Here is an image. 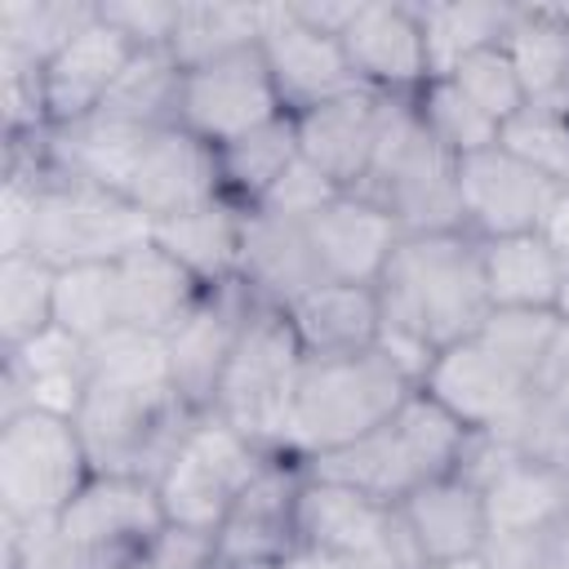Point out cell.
Here are the masks:
<instances>
[{
  "label": "cell",
  "instance_id": "obj_3",
  "mask_svg": "<svg viewBox=\"0 0 569 569\" xmlns=\"http://www.w3.org/2000/svg\"><path fill=\"white\" fill-rule=\"evenodd\" d=\"M467 440H471V431L418 387L378 431H369L356 445H342L333 453L307 458L302 467L320 480L351 485V489L369 493L373 502L396 507L418 485L458 471Z\"/></svg>",
  "mask_w": 569,
  "mask_h": 569
},
{
  "label": "cell",
  "instance_id": "obj_8",
  "mask_svg": "<svg viewBox=\"0 0 569 569\" xmlns=\"http://www.w3.org/2000/svg\"><path fill=\"white\" fill-rule=\"evenodd\" d=\"M147 240H151V218L133 200L107 187H93V182L49 173L36 200L27 253L62 271V267L116 262Z\"/></svg>",
  "mask_w": 569,
  "mask_h": 569
},
{
  "label": "cell",
  "instance_id": "obj_11",
  "mask_svg": "<svg viewBox=\"0 0 569 569\" xmlns=\"http://www.w3.org/2000/svg\"><path fill=\"white\" fill-rule=\"evenodd\" d=\"M58 533L120 569L138 565L156 533L169 525L156 480L142 476H89L84 489L53 516Z\"/></svg>",
  "mask_w": 569,
  "mask_h": 569
},
{
  "label": "cell",
  "instance_id": "obj_41",
  "mask_svg": "<svg viewBox=\"0 0 569 569\" xmlns=\"http://www.w3.org/2000/svg\"><path fill=\"white\" fill-rule=\"evenodd\" d=\"M560 329V316L556 311H489L485 325L476 329L516 373H525L529 382L538 378V365L551 347Z\"/></svg>",
  "mask_w": 569,
  "mask_h": 569
},
{
  "label": "cell",
  "instance_id": "obj_19",
  "mask_svg": "<svg viewBox=\"0 0 569 569\" xmlns=\"http://www.w3.org/2000/svg\"><path fill=\"white\" fill-rule=\"evenodd\" d=\"M396 107H400V98H387V93L360 84L342 98H329V102L293 116L302 160H311L342 191H356L360 178L369 173V160H373Z\"/></svg>",
  "mask_w": 569,
  "mask_h": 569
},
{
  "label": "cell",
  "instance_id": "obj_50",
  "mask_svg": "<svg viewBox=\"0 0 569 569\" xmlns=\"http://www.w3.org/2000/svg\"><path fill=\"white\" fill-rule=\"evenodd\" d=\"M560 18H565V31H569V4H560Z\"/></svg>",
  "mask_w": 569,
  "mask_h": 569
},
{
  "label": "cell",
  "instance_id": "obj_6",
  "mask_svg": "<svg viewBox=\"0 0 569 569\" xmlns=\"http://www.w3.org/2000/svg\"><path fill=\"white\" fill-rule=\"evenodd\" d=\"M356 196L387 209L405 236L467 231L458 204V160L427 133L413 102H400L382 129V142L360 178Z\"/></svg>",
  "mask_w": 569,
  "mask_h": 569
},
{
  "label": "cell",
  "instance_id": "obj_46",
  "mask_svg": "<svg viewBox=\"0 0 569 569\" xmlns=\"http://www.w3.org/2000/svg\"><path fill=\"white\" fill-rule=\"evenodd\" d=\"M356 4L360 0H302V4H289L307 27H316V31H325V36H342L347 31V22H351V13H356Z\"/></svg>",
  "mask_w": 569,
  "mask_h": 569
},
{
  "label": "cell",
  "instance_id": "obj_47",
  "mask_svg": "<svg viewBox=\"0 0 569 569\" xmlns=\"http://www.w3.org/2000/svg\"><path fill=\"white\" fill-rule=\"evenodd\" d=\"M542 236L556 244V253H560V258H569V187L560 191V200H556V209H551V218H547Z\"/></svg>",
  "mask_w": 569,
  "mask_h": 569
},
{
  "label": "cell",
  "instance_id": "obj_39",
  "mask_svg": "<svg viewBox=\"0 0 569 569\" xmlns=\"http://www.w3.org/2000/svg\"><path fill=\"white\" fill-rule=\"evenodd\" d=\"M498 147L551 178L556 187H569V111L565 107H538L525 102L502 129Z\"/></svg>",
  "mask_w": 569,
  "mask_h": 569
},
{
  "label": "cell",
  "instance_id": "obj_52",
  "mask_svg": "<svg viewBox=\"0 0 569 569\" xmlns=\"http://www.w3.org/2000/svg\"><path fill=\"white\" fill-rule=\"evenodd\" d=\"M218 569H227V565H218Z\"/></svg>",
  "mask_w": 569,
  "mask_h": 569
},
{
  "label": "cell",
  "instance_id": "obj_14",
  "mask_svg": "<svg viewBox=\"0 0 569 569\" xmlns=\"http://www.w3.org/2000/svg\"><path fill=\"white\" fill-rule=\"evenodd\" d=\"M338 40L365 89L413 102L418 89L431 80L422 18L409 0H360Z\"/></svg>",
  "mask_w": 569,
  "mask_h": 569
},
{
  "label": "cell",
  "instance_id": "obj_7",
  "mask_svg": "<svg viewBox=\"0 0 569 569\" xmlns=\"http://www.w3.org/2000/svg\"><path fill=\"white\" fill-rule=\"evenodd\" d=\"M93 476L71 418L18 409L0 418V516L53 520Z\"/></svg>",
  "mask_w": 569,
  "mask_h": 569
},
{
  "label": "cell",
  "instance_id": "obj_23",
  "mask_svg": "<svg viewBox=\"0 0 569 569\" xmlns=\"http://www.w3.org/2000/svg\"><path fill=\"white\" fill-rule=\"evenodd\" d=\"M480 489H485L489 542L538 538L569 525V467L560 462L502 458Z\"/></svg>",
  "mask_w": 569,
  "mask_h": 569
},
{
  "label": "cell",
  "instance_id": "obj_1",
  "mask_svg": "<svg viewBox=\"0 0 569 569\" xmlns=\"http://www.w3.org/2000/svg\"><path fill=\"white\" fill-rule=\"evenodd\" d=\"M196 418L173 387L164 338L120 325L89 342V387L71 422L98 476L160 480Z\"/></svg>",
  "mask_w": 569,
  "mask_h": 569
},
{
  "label": "cell",
  "instance_id": "obj_44",
  "mask_svg": "<svg viewBox=\"0 0 569 569\" xmlns=\"http://www.w3.org/2000/svg\"><path fill=\"white\" fill-rule=\"evenodd\" d=\"M147 569H218V533H200V529H182V525H164L156 533V542L142 556Z\"/></svg>",
  "mask_w": 569,
  "mask_h": 569
},
{
  "label": "cell",
  "instance_id": "obj_24",
  "mask_svg": "<svg viewBox=\"0 0 569 569\" xmlns=\"http://www.w3.org/2000/svg\"><path fill=\"white\" fill-rule=\"evenodd\" d=\"M236 280L249 289L258 307H280V311H289L302 293L325 284V271L307 240V222H284L249 209Z\"/></svg>",
  "mask_w": 569,
  "mask_h": 569
},
{
  "label": "cell",
  "instance_id": "obj_26",
  "mask_svg": "<svg viewBox=\"0 0 569 569\" xmlns=\"http://www.w3.org/2000/svg\"><path fill=\"white\" fill-rule=\"evenodd\" d=\"M111 280H116V316H120V325L156 333V338H169L204 293V284L178 258H169L156 240H147V244L129 249L124 258H116L111 262Z\"/></svg>",
  "mask_w": 569,
  "mask_h": 569
},
{
  "label": "cell",
  "instance_id": "obj_45",
  "mask_svg": "<svg viewBox=\"0 0 569 569\" xmlns=\"http://www.w3.org/2000/svg\"><path fill=\"white\" fill-rule=\"evenodd\" d=\"M533 396L542 405H551L560 418H569V325L560 320L542 365H538V378H533Z\"/></svg>",
  "mask_w": 569,
  "mask_h": 569
},
{
  "label": "cell",
  "instance_id": "obj_16",
  "mask_svg": "<svg viewBox=\"0 0 569 569\" xmlns=\"http://www.w3.org/2000/svg\"><path fill=\"white\" fill-rule=\"evenodd\" d=\"M253 298L240 280H222V284H209L200 293V302L187 311V320L164 338L169 347V373H173V387L178 396L196 409V413H209L213 409V396H218V382H222V369L253 316Z\"/></svg>",
  "mask_w": 569,
  "mask_h": 569
},
{
  "label": "cell",
  "instance_id": "obj_38",
  "mask_svg": "<svg viewBox=\"0 0 569 569\" xmlns=\"http://www.w3.org/2000/svg\"><path fill=\"white\" fill-rule=\"evenodd\" d=\"M53 325H62L67 333H76L80 342H98L111 329H120L111 262L62 267L58 271V284H53Z\"/></svg>",
  "mask_w": 569,
  "mask_h": 569
},
{
  "label": "cell",
  "instance_id": "obj_25",
  "mask_svg": "<svg viewBox=\"0 0 569 569\" xmlns=\"http://www.w3.org/2000/svg\"><path fill=\"white\" fill-rule=\"evenodd\" d=\"M138 49L98 13L58 58L44 62V107H49V124H76L84 116H93L111 84L120 80V71L129 67Z\"/></svg>",
  "mask_w": 569,
  "mask_h": 569
},
{
  "label": "cell",
  "instance_id": "obj_9",
  "mask_svg": "<svg viewBox=\"0 0 569 569\" xmlns=\"http://www.w3.org/2000/svg\"><path fill=\"white\" fill-rule=\"evenodd\" d=\"M267 458H271L267 449L244 440L218 413H200L156 480L164 520L182 525V529L218 533L227 511L236 507V498L267 467Z\"/></svg>",
  "mask_w": 569,
  "mask_h": 569
},
{
  "label": "cell",
  "instance_id": "obj_49",
  "mask_svg": "<svg viewBox=\"0 0 569 569\" xmlns=\"http://www.w3.org/2000/svg\"><path fill=\"white\" fill-rule=\"evenodd\" d=\"M556 316L569 325V258H565V267H560V289H556Z\"/></svg>",
  "mask_w": 569,
  "mask_h": 569
},
{
  "label": "cell",
  "instance_id": "obj_43",
  "mask_svg": "<svg viewBox=\"0 0 569 569\" xmlns=\"http://www.w3.org/2000/svg\"><path fill=\"white\" fill-rule=\"evenodd\" d=\"M98 13L133 44V49H169L178 31L182 0H107Z\"/></svg>",
  "mask_w": 569,
  "mask_h": 569
},
{
  "label": "cell",
  "instance_id": "obj_5",
  "mask_svg": "<svg viewBox=\"0 0 569 569\" xmlns=\"http://www.w3.org/2000/svg\"><path fill=\"white\" fill-rule=\"evenodd\" d=\"M302 342L280 307H253L213 396V409L227 427L253 440L267 453L284 449V427L293 409V391L302 378Z\"/></svg>",
  "mask_w": 569,
  "mask_h": 569
},
{
  "label": "cell",
  "instance_id": "obj_40",
  "mask_svg": "<svg viewBox=\"0 0 569 569\" xmlns=\"http://www.w3.org/2000/svg\"><path fill=\"white\" fill-rule=\"evenodd\" d=\"M449 80H453L489 120H498V129L525 107L520 76H516V67H511V58H507L502 44L476 49L471 58H462V62L449 71Z\"/></svg>",
  "mask_w": 569,
  "mask_h": 569
},
{
  "label": "cell",
  "instance_id": "obj_20",
  "mask_svg": "<svg viewBox=\"0 0 569 569\" xmlns=\"http://www.w3.org/2000/svg\"><path fill=\"white\" fill-rule=\"evenodd\" d=\"M222 196H227V187H222V169H218V147L200 142L182 124H164L147 138V151L129 182V200L151 222L213 204Z\"/></svg>",
  "mask_w": 569,
  "mask_h": 569
},
{
  "label": "cell",
  "instance_id": "obj_37",
  "mask_svg": "<svg viewBox=\"0 0 569 569\" xmlns=\"http://www.w3.org/2000/svg\"><path fill=\"white\" fill-rule=\"evenodd\" d=\"M413 111H418V120L427 124V133H431L453 160L498 147V120H489L449 76H431V80L418 89Z\"/></svg>",
  "mask_w": 569,
  "mask_h": 569
},
{
  "label": "cell",
  "instance_id": "obj_21",
  "mask_svg": "<svg viewBox=\"0 0 569 569\" xmlns=\"http://www.w3.org/2000/svg\"><path fill=\"white\" fill-rule=\"evenodd\" d=\"M396 520H400L418 565L485 556V542H489L485 489L462 471L418 485L409 498L396 502Z\"/></svg>",
  "mask_w": 569,
  "mask_h": 569
},
{
  "label": "cell",
  "instance_id": "obj_31",
  "mask_svg": "<svg viewBox=\"0 0 569 569\" xmlns=\"http://www.w3.org/2000/svg\"><path fill=\"white\" fill-rule=\"evenodd\" d=\"M271 18V4H227V0H182L178 31L169 40V53L182 71L227 58L236 49H249L262 40V27Z\"/></svg>",
  "mask_w": 569,
  "mask_h": 569
},
{
  "label": "cell",
  "instance_id": "obj_27",
  "mask_svg": "<svg viewBox=\"0 0 569 569\" xmlns=\"http://www.w3.org/2000/svg\"><path fill=\"white\" fill-rule=\"evenodd\" d=\"M284 316H289L307 360L373 351L378 347V329H382L378 284H347V280L316 284Z\"/></svg>",
  "mask_w": 569,
  "mask_h": 569
},
{
  "label": "cell",
  "instance_id": "obj_33",
  "mask_svg": "<svg viewBox=\"0 0 569 569\" xmlns=\"http://www.w3.org/2000/svg\"><path fill=\"white\" fill-rule=\"evenodd\" d=\"M178 102H182L178 58L169 49H138L120 71V80L111 84L98 116L142 124V129H164V124H178Z\"/></svg>",
  "mask_w": 569,
  "mask_h": 569
},
{
  "label": "cell",
  "instance_id": "obj_32",
  "mask_svg": "<svg viewBox=\"0 0 569 569\" xmlns=\"http://www.w3.org/2000/svg\"><path fill=\"white\" fill-rule=\"evenodd\" d=\"M298 160H302V147H298V120L293 116H280V120L218 147V169H222L227 200L253 209Z\"/></svg>",
  "mask_w": 569,
  "mask_h": 569
},
{
  "label": "cell",
  "instance_id": "obj_51",
  "mask_svg": "<svg viewBox=\"0 0 569 569\" xmlns=\"http://www.w3.org/2000/svg\"><path fill=\"white\" fill-rule=\"evenodd\" d=\"M133 569H147V565H142V560H138V565H133Z\"/></svg>",
  "mask_w": 569,
  "mask_h": 569
},
{
  "label": "cell",
  "instance_id": "obj_13",
  "mask_svg": "<svg viewBox=\"0 0 569 569\" xmlns=\"http://www.w3.org/2000/svg\"><path fill=\"white\" fill-rule=\"evenodd\" d=\"M565 187L529 169L502 147L476 151L458 160V204H462V227L476 240H498V236H525L542 231L556 200Z\"/></svg>",
  "mask_w": 569,
  "mask_h": 569
},
{
  "label": "cell",
  "instance_id": "obj_18",
  "mask_svg": "<svg viewBox=\"0 0 569 569\" xmlns=\"http://www.w3.org/2000/svg\"><path fill=\"white\" fill-rule=\"evenodd\" d=\"M258 49L267 58V71H271L276 93L289 116H302L329 98L360 89L351 62L342 53V40L307 27L289 4H271Z\"/></svg>",
  "mask_w": 569,
  "mask_h": 569
},
{
  "label": "cell",
  "instance_id": "obj_42",
  "mask_svg": "<svg viewBox=\"0 0 569 569\" xmlns=\"http://www.w3.org/2000/svg\"><path fill=\"white\" fill-rule=\"evenodd\" d=\"M342 196V187L333 178H325L311 160H298L253 209L258 213H271V218H284V222H307L316 218L325 204H333Z\"/></svg>",
  "mask_w": 569,
  "mask_h": 569
},
{
  "label": "cell",
  "instance_id": "obj_30",
  "mask_svg": "<svg viewBox=\"0 0 569 569\" xmlns=\"http://www.w3.org/2000/svg\"><path fill=\"white\" fill-rule=\"evenodd\" d=\"M502 49L520 76L525 102L569 111V31L560 4H516Z\"/></svg>",
  "mask_w": 569,
  "mask_h": 569
},
{
  "label": "cell",
  "instance_id": "obj_34",
  "mask_svg": "<svg viewBox=\"0 0 569 569\" xmlns=\"http://www.w3.org/2000/svg\"><path fill=\"white\" fill-rule=\"evenodd\" d=\"M511 13H516V4H480V0H462V4L427 0V4H418L431 76H449L476 49L502 44V36L511 27Z\"/></svg>",
  "mask_w": 569,
  "mask_h": 569
},
{
  "label": "cell",
  "instance_id": "obj_29",
  "mask_svg": "<svg viewBox=\"0 0 569 569\" xmlns=\"http://www.w3.org/2000/svg\"><path fill=\"white\" fill-rule=\"evenodd\" d=\"M480 267L493 311H556L565 258L542 231L480 240Z\"/></svg>",
  "mask_w": 569,
  "mask_h": 569
},
{
  "label": "cell",
  "instance_id": "obj_36",
  "mask_svg": "<svg viewBox=\"0 0 569 569\" xmlns=\"http://www.w3.org/2000/svg\"><path fill=\"white\" fill-rule=\"evenodd\" d=\"M53 284L58 271L36 253L0 258V347L13 351L40 329L53 325Z\"/></svg>",
  "mask_w": 569,
  "mask_h": 569
},
{
  "label": "cell",
  "instance_id": "obj_15",
  "mask_svg": "<svg viewBox=\"0 0 569 569\" xmlns=\"http://www.w3.org/2000/svg\"><path fill=\"white\" fill-rule=\"evenodd\" d=\"M298 551H311V556L396 551L400 560H409V569H418L413 547L396 520V507H382L369 493L338 480H320L311 471L302 476V493H298Z\"/></svg>",
  "mask_w": 569,
  "mask_h": 569
},
{
  "label": "cell",
  "instance_id": "obj_2",
  "mask_svg": "<svg viewBox=\"0 0 569 569\" xmlns=\"http://www.w3.org/2000/svg\"><path fill=\"white\" fill-rule=\"evenodd\" d=\"M378 351L418 387L431 360L471 338L493 311L485 293L480 240L471 231L405 236L378 280Z\"/></svg>",
  "mask_w": 569,
  "mask_h": 569
},
{
  "label": "cell",
  "instance_id": "obj_48",
  "mask_svg": "<svg viewBox=\"0 0 569 569\" xmlns=\"http://www.w3.org/2000/svg\"><path fill=\"white\" fill-rule=\"evenodd\" d=\"M418 569H493L489 556H462V560H440V565H418Z\"/></svg>",
  "mask_w": 569,
  "mask_h": 569
},
{
  "label": "cell",
  "instance_id": "obj_35",
  "mask_svg": "<svg viewBox=\"0 0 569 569\" xmlns=\"http://www.w3.org/2000/svg\"><path fill=\"white\" fill-rule=\"evenodd\" d=\"M93 18H98V4H89V0H4L0 4V49L22 53L36 67H44Z\"/></svg>",
  "mask_w": 569,
  "mask_h": 569
},
{
  "label": "cell",
  "instance_id": "obj_28",
  "mask_svg": "<svg viewBox=\"0 0 569 569\" xmlns=\"http://www.w3.org/2000/svg\"><path fill=\"white\" fill-rule=\"evenodd\" d=\"M244 213H249L244 204L222 196L213 204H200V209H187V213L151 222V240L169 258H178L209 289V284L236 280L240 240H244Z\"/></svg>",
  "mask_w": 569,
  "mask_h": 569
},
{
  "label": "cell",
  "instance_id": "obj_10",
  "mask_svg": "<svg viewBox=\"0 0 569 569\" xmlns=\"http://www.w3.org/2000/svg\"><path fill=\"white\" fill-rule=\"evenodd\" d=\"M280 116H289V111L276 93V80L267 71V58L258 44L182 71L178 124L209 147H227Z\"/></svg>",
  "mask_w": 569,
  "mask_h": 569
},
{
  "label": "cell",
  "instance_id": "obj_12",
  "mask_svg": "<svg viewBox=\"0 0 569 569\" xmlns=\"http://www.w3.org/2000/svg\"><path fill=\"white\" fill-rule=\"evenodd\" d=\"M307 467L271 453L253 485L236 498L218 529V560L227 569H280L298 556V493Z\"/></svg>",
  "mask_w": 569,
  "mask_h": 569
},
{
  "label": "cell",
  "instance_id": "obj_4",
  "mask_svg": "<svg viewBox=\"0 0 569 569\" xmlns=\"http://www.w3.org/2000/svg\"><path fill=\"white\" fill-rule=\"evenodd\" d=\"M418 387L373 347L360 356H329L307 360L289 427H284V458H320L342 445H356L360 436L378 431Z\"/></svg>",
  "mask_w": 569,
  "mask_h": 569
},
{
  "label": "cell",
  "instance_id": "obj_17",
  "mask_svg": "<svg viewBox=\"0 0 569 569\" xmlns=\"http://www.w3.org/2000/svg\"><path fill=\"white\" fill-rule=\"evenodd\" d=\"M418 387L440 409H449L467 431H498L520 413V405L533 391V382L516 373L480 333L445 347Z\"/></svg>",
  "mask_w": 569,
  "mask_h": 569
},
{
  "label": "cell",
  "instance_id": "obj_22",
  "mask_svg": "<svg viewBox=\"0 0 569 569\" xmlns=\"http://www.w3.org/2000/svg\"><path fill=\"white\" fill-rule=\"evenodd\" d=\"M307 240H311V253H316L325 280L378 284L396 244L405 240V231L373 200L342 191L333 204H325L316 218H307Z\"/></svg>",
  "mask_w": 569,
  "mask_h": 569
}]
</instances>
